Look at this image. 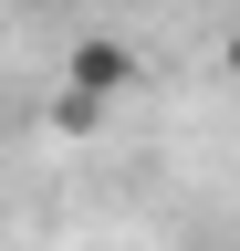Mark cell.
<instances>
[{"mask_svg":"<svg viewBox=\"0 0 240 251\" xmlns=\"http://www.w3.org/2000/svg\"><path fill=\"white\" fill-rule=\"evenodd\" d=\"M126 84H136V52L126 42H84L73 52V115H94L105 94H126Z\"/></svg>","mask_w":240,"mask_h":251,"instance_id":"1","label":"cell"},{"mask_svg":"<svg viewBox=\"0 0 240 251\" xmlns=\"http://www.w3.org/2000/svg\"><path fill=\"white\" fill-rule=\"evenodd\" d=\"M230 74H240V31H230Z\"/></svg>","mask_w":240,"mask_h":251,"instance_id":"2","label":"cell"}]
</instances>
